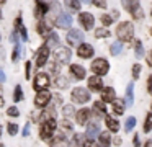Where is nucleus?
I'll return each instance as SVG.
<instances>
[{
    "label": "nucleus",
    "mask_w": 152,
    "mask_h": 147,
    "mask_svg": "<svg viewBox=\"0 0 152 147\" xmlns=\"http://www.w3.org/2000/svg\"><path fill=\"white\" fill-rule=\"evenodd\" d=\"M95 5H96V7H102V8H105L106 3H105V2H95Z\"/></svg>",
    "instance_id": "09e8293b"
},
{
    "label": "nucleus",
    "mask_w": 152,
    "mask_h": 147,
    "mask_svg": "<svg viewBox=\"0 0 152 147\" xmlns=\"http://www.w3.org/2000/svg\"><path fill=\"white\" fill-rule=\"evenodd\" d=\"M149 114H152V105H151V111H149Z\"/></svg>",
    "instance_id": "5fc2aeb1"
},
{
    "label": "nucleus",
    "mask_w": 152,
    "mask_h": 147,
    "mask_svg": "<svg viewBox=\"0 0 152 147\" xmlns=\"http://www.w3.org/2000/svg\"><path fill=\"white\" fill-rule=\"evenodd\" d=\"M147 64H149V65H152V52L149 54V57H147Z\"/></svg>",
    "instance_id": "3c124183"
},
{
    "label": "nucleus",
    "mask_w": 152,
    "mask_h": 147,
    "mask_svg": "<svg viewBox=\"0 0 152 147\" xmlns=\"http://www.w3.org/2000/svg\"><path fill=\"white\" fill-rule=\"evenodd\" d=\"M95 36H96V38H108V36H110V31H108L106 28H98V29L95 31Z\"/></svg>",
    "instance_id": "c85d7f7f"
},
{
    "label": "nucleus",
    "mask_w": 152,
    "mask_h": 147,
    "mask_svg": "<svg viewBox=\"0 0 152 147\" xmlns=\"http://www.w3.org/2000/svg\"><path fill=\"white\" fill-rule=\"evenodd\" d=\"M46 13H48V5H46V3H43V2H38L36 3V13H34V15L39 18V16L46 15Z\"/></svg>",
    "instance_id": "b1692460"
},
{
    "label": "nucleus",
    "mask_w": 152,
    "mask_h": 147,
    "mask_svg": "<svg viewBox=\"0 0 152 147\" xmlns=\"http://www.w3.org/2000/svg\"><path fill=\"white\" fill-rule=\"evenodd\" d=\"M17 28L20 29V33H21V38H23V39H28V34H26V29H25L23 23H21V16H18V20H17Z\"/></svg>",
    "instance_id": "cd10ccee"
},
{
    "label": "nucleus",
    "mask_w": 152,
    "mask_h": 147,
    "mask_svg": "<svg viewBox=\"0 0 152 147\" xmlns=\"http://www.w3.org/2000/svg\"><path fill=\"white\" fill-rule=\"evenodd\" d=\"M56 85L59 88H66L67 85H69V80H67L66 77H57V80H56Z\"/></svg>",
    "instance_id": "2f4dec72"
},
{
    "label": "nucleus",
    "mask_w": 152,
    "mask_h": 147,
    "mask_svg": "<svg viewBox=\"0 0 152 147\" xmlns=\"http://www.w3.org/2000/svg\"><path fill=\"white\" fill-rule=\"evenodd\" d=\"M124 108H126V105H124L123 100H115L113 101V111H115L116 114H123L124 113Z\"/></svg>",
    "instance_id": "4be33fe9"
},
{
    "label": "nucleus",
    "mask_w": 152,
    "mask_h": 147,
    "mask_svg": "<svg viewBox=\"0 0 152 147\" xmlns=\"http://www.w3.org/2000/svg\"><path fill=\"white\" fill-rule=\"evenodd\" d=\"M144 147H152V139H149L147 142H145V146Z\"/></svg>",
    "instance_id": "864d4df0"
},
{
    "label": "nucleus",
    "mask_w": 152,
    "mask_h": 147,
    "mask_svg": "<svg viewBox=\"0 0 152 147\" xmlns=\"http://www.w3.org/2000/svg\"><path fill=\"white\" fill-rule=\"evenodd\" d=\"M121 49H123V44L118 41V42H113V44H111V48H110V52H111L113 56H118L119 52H121Z\"/></svg>",
    "instance_id": "bb28decb"
},
{
    "label": "nucleus",
    "mask_w": 152,
    "mask_h": 147,
    "mask_svg": "<svg viewBox=\"0 0 152 147\" xmlns=\"http://www.w3.org/2000/svg\"><path fill=\"white\" fill-rule=\"evenodd\" d=\"M23 134H25V136H28V134H30V123H28L26 126H25V131H23Z\"/></svg>",
    "instance_id": "49530a36"
},
{
    "label": "nucleus",
    "mask_w": 152,
    "mask_h": 147,
    "mask_svg": "<svg viewBox=\"0 0 152 147\" xmlns=\"http://www.w3.org/2000/svg\"><path fill=\"white\" fill-rule=\"evenodd\" d=\"M0 18H2V13H0Z\"/></svg>",
    "instance_id": "6e6d98bb"
},
{
    "label": "nucleus",
    "mask_w": 152,
    "mask_h": 147,
    "mask_svg": "<svg viewBox=\"0 0 152 147\" xmlns=\"http://www.w3.org/2000/svg\"><path fill=\"white\" fill-rule=\"evenodd\" d=\"M20 51H21L20 44H17V48H15V52H13V59H17L18 56H20Z\"/></svg>",
    "instance_id": "c03bdc74"
},
{
    "label": "nucleus",
    "mask_w": 152,
    "mask_h": 147,
    "mask_svg": "<svg viewBox=\"0 0 152 147\" xmlns=\"http://www.w3.org/2000/svg\"><path fill=\"white\" fill-rule=\"evenodd\" d=\"M116 36H118L121 41H131L132 36H134V26H132V23H129V21L119 23L118 28H116Z\"/></svg>",
    "instance_id": "f257e3e1"
},
{
    "label": "nucleus",
    "mask_w": 152,
    "mask_h": 147,
    "mask_svg": "<svg viewBox=\"0 0 152 147\" xmlns=\"http://www.w3.org/2000/svg\"><path fill=\"white\" fill-rule=\"evenodd\" d=\"M54 129H56V121L51 118V119L44 121V124L41 126V131H39V136L43 137V139H48V137L51 136V134L54 132Z\"/></svg>",
    "instance_id": "6e6552de"
},
{
    "label": "nucleus",
    "mask_w": 152,
    "mask_h": 147,
    "mask_svg": "<svg viewBox=\"0 0 152 147\" xmlns=\"http://www.w3.org/2000/svg\"><path fill=\"white\" fill-rule=\"evenodd\" d=\"M100 134V126H98V123H92L88 126V129H87V137H90V140L93 139L95 136H98Z\"/></svg>",
    "instance_id": "6ab92c4d"
},
{
    "label": "nucleus",
    "mask_w": 152,
    "mask_h": 147,
    "mask_svg": "<svg viewBox=\"0 0 152 147\" xmlns=\"http://www.w3.org/2000/svg\"><path fill=\"white\" fill-rule=\"evenodd\" d=\"M61 126H62L64 127V131H70V129H72V123H69V121H62V123H61Z\"/></svg>",
    "instance_id": "ea45409f"
},
{
    "label": "nucleus",
    "mask_w": 152,
    "mask_h": 147,
    "mask_svg": "<svg viewBox=\"0 0 152 147\" xmlns=\"http://www.w3.org/2000/svg\"><path fill=\"white\" fill-rule=\"evenodd\" d=\"M82 139H83L82 134H75V136H74V142H75L77 146H79V144H83V142H82Z\"/></svg>",
    "instance_id": "79ce46f5"
},
{
    "label": "nucleus",
    "mask_w": 152,
    "mask_h": 147,
    "mask_svg": "<svg viewBox=\"0 0 152 147\" xmlns=\"http://www.w3.org/2000/svg\"><path fill=\"white\" fill-rule=\"evenodd\" d=\"M134 147H141V142H139V136H134Z\"/></svg>",
    "instance_id": "a18cd8bd"
},
{
    "label": "nucleus",
    "mask_w": 152,
    "mask_h": 147,
    "mask_svg": "<svg viewBox=\"0 0 152 147\" xmlns=\"http://www.w3.org/2000/svg\"><path fill=\"white\" fill-rule=\"evenodd\" d=\"M102 23L105 26H108V25H111V23H113V18L110 15H102Z\"/></svg>",
    "instance_id": "4c0bfd02"
},
{
    "label": "nucleus",
    "mask_w": 152,
    "mask_h": 147,
    "mask_svg": "<svg viewBox=\"0 0 152 147\" xmlns=\"http://www.w3.org/2000/svg\"><path fill=\"white\" fill-rule=\"evenodd\" d=\"M116 98H115V90L111 87H106L102 90V103H113Z\"/></svg>",
    "instance_id": "2eb2a0df"
},
{
    "label": "nucleus",
    "mask_w": 152,
    "mask_h": 147,
    "mask_svg": "<svg viewBox=\"0 0 152 147\" xmlns=\"http://www.w3.org/2000/svg\"><path fill=\"white\" fill-rule=\"evenodd\" d=\"M26 77L30 78V62H28V64H26Z\"/></svg>",
    "instance_id": "603ef678"
},
{
    "label": "nucleus",
    "mask_w": 152,
    "mask_h": 147,
    "mask_svg": "<svg viewBox=\"0 0 152 147\" xmlns=\"http://www.w3.org/2000/svg\"><path fill=\"white\" fill-rule=\"evenodd\" d=\"M67 5H69L72 10H80V2H69Z\"/></svg>",
    "instance_id": "a19ab883"
},
{
    "label": "nucleus",
    "mask_w": 152,
    "mask_h": 147,
    "mask_svg": "<svg viewBox=\"0 0 152 147\" xmlns=\"http://www.w3.org/2000/svg\"><path fill=\"white\" fill-rule=\"evenodd\" d=\"M132 101H134V85L129 83L128 85V90H126V101H124V105H129V106H131Z\"/></svg>",
    "instance_id": "412c9836"
},
{
    "label": "nucleus",
    "mask_w": 152,
    "mask_h": 147,
    "mask_svg": "<svg viewBox=\"0 0 152 147\" xmlns=\"http://www.w3.org/2000/svg\"><path fill=\"white\" fill-rule=\"evenodd\" d=\"M90 110H87V108H82L80 111H77V114H75V119H77V123L79 124H87L88 123V119H90Z\"/></svg>",
    "instance_id": "dca6fc26"
},
{
    "label": "nucleus",
    "mask_w": 152,
    "mask_h": 147,
    "mask_svg": "<svg viewBox=\"0 0 152 147\" xmlns=\"http://www.w3.org/2000/svg\"><path fill=\"white\" fill-rule=\"evenodd\" d=\"M152 131V114H147V119L144 123V132H151Z\"/></svg>",
    "instance_id": "c756f323"
},
{
    "label": "nucleus",
    "mask_w": 152,
    "mask_h": 147,
    "mask_svg": "<svg viewBox=\"0 0 152 147\" xmlns=\"http://www.w3.org/2000/svg\"><path fill=\"white\" fill-rule=\"evenodd\" d=\"M72 100L74 103H87L90 100V91L82 87H77L72 90Z\"/></svg>",
    "instance_id": "7ed1b4c3"
},
{
    "label": "nucleus",
    "mask_w": 152,
    "mask_h": 147,
    "mask_svg": "<svg viewBox=\"0 0 152 147\" xmlns=\"http://www.w3.org/2000/svg\"><path fill=\"white\" fill-rule=\"evenodd\" d=\"M5 80V74H4V70L0 69V82H4Z\"/></svg>",
    "instance_id": "8fccbe9b"
},
{
    "label": "nucleus",
    "mask_w": 152,
    "mask_h": 147,
    "mask_svg": "<svg viewBox=\"0 0 152 147\" xmlns=\"http://www.w3.org/2000/svg\"><path fill=\"white\" fill-rule=\"evenodd\" d=\"M57 44H59V36H57L56 33H51L49 38H48V41H46V48L48 49H49V48H56Z\"/></svg>",
    "instance_id": "5701e85b"
},
{
    "label": "nucleus",
    "mask_w": 152,
    "mask_h": 147,
    "mask_svg": "<svg viewBox=\"0 0 152 147\" xmlns=\"http://www.w3.org/2000/svg\"><path fill=\"white\" fill-rule=\"evenodd\" d=\"M98 136H100V142L103 144V147H108L110 140H111V139H110V132H108V131H105V132H100Z\"/></svg>",
    "instance_id": "393cba45"
},
{
    "label": "nucleus",
    "mask_w": 152,
    "mask_h": 147,
    "mask_svg": "<svg viewBox=\"0 0 152 147\" xmlns=\"http://www.w3.org/2000/svg\"><path fill=\"white\" fill-rule=\"evenodd\" d=\"M134 126H136V118H132V116H131V118H128V119H126V124H124L126 131L129 132V131H131Z\"/></svg>",
    "instance_id": "7c9ffc66"
},
{
    "label": "nucleus",
    "mask_w": 152,
    "mask_h": 147,
    "mask_svg": "<svg viewBox=\"0 0 152 147\" xmlns=\"http://www.w3.org/2000/svg\"><path fill=\"white\" fill-rule=\"evenodd\" d=\"M49 100H51V93H49V91H48V90L39 91L38 97L34 98V105H36L38 108H44L48 103H49Z\"/></svg>",
    "instance_id": "1a4fd4ad"
},
{
    "label": "nucleus",
    "mask_w": 152,
    "mask_h": 147,
    "mask_svg": "<svg viewBox=\"0 0 152 147\" xmlns=\"http://www.w3.org/2000/svg\"><path fill=\"white\" fill-rule=\"evenodd\" d=\"M83 41V33L80 29H70L67 34V42L70 46H80Z\"/></svg>",
    "instance_id": "0eeeda50"
},
{
    "label": "nucleus",
    "mask_w": 152,
    "mask_h": 147,
    "mask_svg": "<svg viewBox=\"0 0 152 147\" xmlns=\"http://www.w3.org/2000/svg\"><path fill=\"white\" fill-rule=\"evenodd\" d=\"M49 83H51V80H49V75H46V74H38L36 77H34V90H38V91H44L48 87H49Z\"/></svg>",
    "instance_id": "20e7f679"
},
{
    "label": "nucleus",
    "mask_w": 152,
    "mask_h": 147,
    "mask_svg": "<svg viewBox=\"0 0 152 147\" xmlns=\"http://www.w3.org/2000/svg\"><path fill=\"white\" fill-rule=\"evenodd\" d=\"M108 69H110V64H108V61L103 59V57H98L92 62V72L96 77H98V75H105L106 72H108Z\"/></svg>",
    "instance_id": "f03ea898"
},
{
    "label": "nucleus",
    "mask_w": 152,
    "mask_h": 147,
    "mask_svg": "<svg viewBox=\"0 0 152 147\" xmlns=\"http://www.w3.org/2000/svg\"><path fill=\"white\" fill-rule=\"evenodd\" d=\"M62 113H64V116H66V119H69V118H72L74 114H75V110H74L72 105H67V106H64Z\"/></svg>",
    "instance_id": "a878e982"
},
{
    "label": "nucleus",
    "mask_w": 152,
    "mask_h": 147,
    "mask_svg": "<svg viewBox=\"0 0 152 147\" xmlns=\"http://www.w3.org/2000/svg\"><path fill=\"white\" fill-rule=\"evenodd\" d=\"M83 147H96V142H93V140H85V142H83Z\"/></svg>",
    "instance_id": "37998d69"
},
{
    "label": "nucleus",
    "mask_w": 152,
    "mask_h": 147,
    "mask_svg": "<svg viewBox=\"0 0 152 147\" xmlns=\"http://www.w3.org/2000/svg\"><path fill=\"white\" fill-rule=\"evenodd\" d=\"M49 31V25H48V23H39V25H38V33H39V34H46V33Z\"/></svg>",
    "instance_id": "473e14b6"
},
{
    "label": "nucleus",
    "mask_w": 152,
    "mask_h": 147,
    "mask_svg": "<svg viewBox=\"0 0 152 147\" xmlns=\"http://www.w3.org/2000/svg\"><path fill=\"white\" fill-rule=\"evenodd\" d=\"M105 123H106V126H108V129L111 131V132H118V129H119V123L115 119V118L106 116V118H105Z\"/></svg>",
    "instance_id": "a211bd4d"
},
{
    "label": "nucleus",
    "mask_w": 152,
    "mask_h": 147,
    "mask_svg": "<svg viewBox=\"0 0 152 147\" xmlns=\"http://www.w3.org/2000/svg\"><path fill=\"white\" fill-rule=\"evenodd\" d=\"M147 88H149V90L152 91V75H151V77H149V80H147Z\"/></svg>",
    "instance_id": "de8ad7c7"
},
{
    "label": "nucleus",
    "mask_w": 152,
    "mask_h": 147,
    "mask_svg": "<svg viewBox=\"0 0 152 147\" xmlns=\"http://www.w3.org/2000/svg\"><path fill=\"white\" fill-rule=\"evenodd\" d=\"M151 33H152V29H151Z\"/></svg>",
    "instance_id": "4d7b16f0"
},
{
    "label": "nucleus",
    "mask_w": 152,
    "mask_h": 147,
    "mask_svg": "<svg viewBox=\"0 0 152 147\" xmlns=\"http://www.w3.org/2000/svg\"><path fill=\"white\" fill-rule=\"evenodd\" d=\"M139 72H141V65H139V64H134V67H132V77L137 78V77H139Z\"/></svg>",
    "instance_id": "58836bf2"
},
{
    "label": "nucleus",
    "mask_w": 152,
    "mask_h": 147,
    "mask_svg": "<svg viewBox=\"0 0 152 147\" xmlns=\"http://www.w3.org/2000/svg\"><path fill=\"white\" fill-rule=\"evenodd\" d=\"M93 110H95V113H96V118L105 116V113H106L105 103H102V101H95V103H93Z\"/></svg>",
    "instance_id": "aec40b11"
},
{
    "label": "nucleus",
    "mask_w": 152,
    "mask_h": 147,
    "mask_svg": "<svg viewBox=\"0 0 152 147\" xmlns=\"http://www.w3.org/2000/svg\"><path fill=\"white\" fill-rule=\"evenodd\" d=\"M88 88L92 91H102L103 90V80H102V77H96V75L90 77L88 78Z\"/></svg>",
    "instance_id": "f8f14e48"
},
{
    "label": "nucleus",
    "mask_w": 152,
    "mask_h": 147,
    "mask_svg": "<svg viewBox=\"0 0 152 147\" xmlns=\"http://www.w3.org/2000/svg\"><path fill=\"white\" fill-rule=\"evenodd\" d=\"M77 54H79V57H82V59H90L93 56V48L90 44H80L79 46V51H77Z\"/></svg>",
    "instance_id": "ddd939ff"
},
{
    "label": "nucleus",
    "mask_w": 152,
    "mask_h": 147,
    "mask_svg": "<svg viewBox=\"0 0 152 147\" xmlns=\"http://www.w3.org/2000/svg\"><path fill=\"white\" fill-rule=\"evenodd\" d=\"M13 98H15V101H20L21 98H23V91H21V87L18 85L17 88H15V95H13Z\"/></svg>",
    "instance_id": "72a5a7b5"
},
{
    "label": "nucleus",
    "mask_w": 152,
    "mask_h": 147,
    "mask_svg": "<svg viewBox=\"0 0 152 147\" xmlns=\"http://www.w3.org/2000/svg\"><path fill=\"white\" fill-rule=\"evenodd\" d=\"M56 23H57V26L59 28H69L70 25H72V16L69 15V13H61L59 16L56 18Z\"/></svg>",
    "instance_id": "9b49d317"
},
{
    "label": "nucleus",
    "mask_w": 152,
    "mask_h": 147,
    "mask_svg": "<svg viewBox=\"0 0 152 147\" xmlns=\"http://www.w3.org/2000/svg\"><path fill=\"white\" fill-rule=\"evenodd\" d=\"M79 21H80V25L83 26V29H92L93 23H95V18H93V15H90V13H80Z\"/></svg>",
    "instance_id": "9d476101"
},
{
    "label": "nucleus",
    "mask_w": 152,
    "mask_h": 147,
    "mask_svg": "<svg viewBox=\"0 0 152 147\" xmlns=\"http://www.w3.org/2000/svg\"><path fill=\"white\" fill-rule=\"evenodd\" d=\"M54 57H56V64H67V62H70L72 52H70L67 48H59L56 52H54Z\"/></svg>",
    "instance_id": "39448f33"
},
{
    "label": "nucleus",
    "mask_w": 152,
    "mask_h": 147,
    "mask_svg": "<svg viewBox=\"0 0 152 147\" xmlns=\"http://www.w3.org/2000/svg\"><path fill=\"white\" fill-rule=\"evenodd\" d=\"M7 114H8V116H12V118H17L20 113H18V108L17 106H10L7 110Z\"/></svg>",
    "instance_id": "f704fd0d"
},
{
    "label": "nucleus",
    "mask_w": 152,
    "mask_h": 147,
    "mask_svg": "<svg viewBox=\"0 0 152 147\" xmlns=\"http://www.w3.org/2000/svg\"><path fill=\"white\" fill-rule=\"evenodd\" d=\"M123 7L134 16L136 20H141L142 18V12H141V5L139 2H123Z\"/></svg>",
    "instance_id": "423d86ee"
},
{
    "label": "nucleus",
    "mask_w": 152,
    "mask_h": 147,
    "mask_svg": "<svg viewBox=\"0 0 152 147\" xmlns=\"http://www.w3.org/2000/svg\"><path fill=\"white\" fill-rule=\"evenodd\" d=\"M48 57H49V49H48L46 46H43V48L39 49V52H38V57H36V65L38 67H43V65L48 62Z\"/></svg>",
    "instance_id": "4468645a"
},
{
    "label": "nucleus",
    "mask_w": 152,
    "mask_h": 147,
    "mask_svg": "<svg viewBox=\"0 0 152 147\" xmlns=\"http://www.w3.org/2000/svg\"><path fill=\"white\" fill-rule=\"evenodd\" d=\"M7 127H8V134H12V136H15V134L18 132V126L17 124H7Z\"/></svg>",
    "instance_id": "e433bc0d"
},
{
    "label": "nucleus",
    "mask_w": 152,
    "mask_h": 147,
    "mask_svg": "<svg viewBox=\"0 0 152 147\" xmlns=\"http://www.w3.org/2000/svg\"><path fill=\"white\" fill-rule=\"evenodd\" d=\"M142 52H144V48H142V42L141 41H136V56L137 57H141Z\"/></svg>",
    "instance_id": "c9c22d12"
},
{
    "label": "nucleus",
    "mask_w": 152,
    "mask_h": 147,
    "mask_svg": "<svg viewBox=\"0 0 152 147\" xmlns=\"http://www.w3.org/2000/svg\"><path fill=\"white\" fill-rule=\"evenodd\" d=\"M70 72H72V75L77 78V80H82V78L85 77V69H83L82 65H79V64L70 65Z\"/></svg>",
    "instance_id": "f3484780"
}]
</instances>
